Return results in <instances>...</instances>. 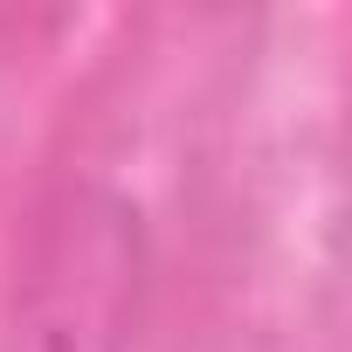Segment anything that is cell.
I'll use <instances>...</instances> for the list:
<instances>
[{"instance_id":"6da1fadb","label":"cell","mask_w":352,"mask_h":352,"mask_svg":"<svg viewBox=\"0 0 352 352\" xmlns=\"http://www.w3.org/2000/svg\"><path fill=\"white\" fill-rule=\"evenodd\" d=\"M152 221L97 173L56 180L14 242V338L21 352H138L152 318Z\"/></svg>"}]
</instances>
